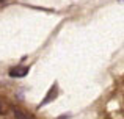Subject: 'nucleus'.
Here are the masks:
<instances>
[{"mask_svg": "<svg viewBox=\"0 0 124 119\" xmlns=\"http://www.w3.org/2000/svg\"><path fill=\"white\" fill-rule=\"evenodd\" d=\"M0 113H3V107H2V104H0Z\"/></svg>", "mask_w": 124, "mask_h": 119, "instance_id": "obj_4", "label": "nucleus"}, {"mask_svg": "<svg viewBox=\"0 0 124 119\" xmlns=\"http://www.w3.org/2000/svg\"><path fill=\"white\" fill-rule=\"evenodd\" d=\"M14 118H16V119H33L28 113H25V111L19 110V108H16V110H14Z\"/></svg>", "mask_w": 124, "mask_h": 119, "instance_id": "obj_3", "label": "nucleus"}, {"mask_svg": "<svg viewBox=\"0 0 124 119\" xmlns=\"http://www.w3.org/2000/svg\"><path fill=\"white\" fill-rule=\"evenodd\" d=\"M28 70H30V67H27V66H17L9 70V75L11 77H25L28 74Z\"/></svg>", "mask_w": 124, "mask_h": 119, "instance_id": "obj_1", "label": "nucleus"}, {"mask_svg": "<svg viewBox=\"0 0 124 119\" xmlns=\"http://www.w3.org/2000/svg\"><path fill=\"white\" fill-rule=\"evenodd\" d=\"M57 92H58V88H57V85H54L50 89H49V92H47V96H46V99L39 104V107H44V105H47L49 102H52L55 97H57Z\"/></svg>", "mask_w": 124, "mask_h": 119, "instance_id": "obj_2", "label": "nucleus"}, {"mask_svg": "<svg viewBox=\"0 0 124 119\" xmlns=\"http://www.w3.org/2000/svg\"><path fill=\"white\" fill-rule=\"evenodd\" d=\"M0 2H2V0H0Z\"/></svg>", "mask_w": 124, "mask_h": 119, "instance_id": "obj_5", "label": "nucleus"}, {"mask_svg": "<svg viewBox=\"0 0 124 119\" xmlns=\"http://www.w3.org/2000/svg\"><path fill=\"white\" fill-rule=\"evenodd\" d=\"M121 2H123V0H121Z\"/></svg>", "mask_w": 124, "mask_h": 119, "instance_id": "obj_6", "label": "nucleus"}]
</instances>
